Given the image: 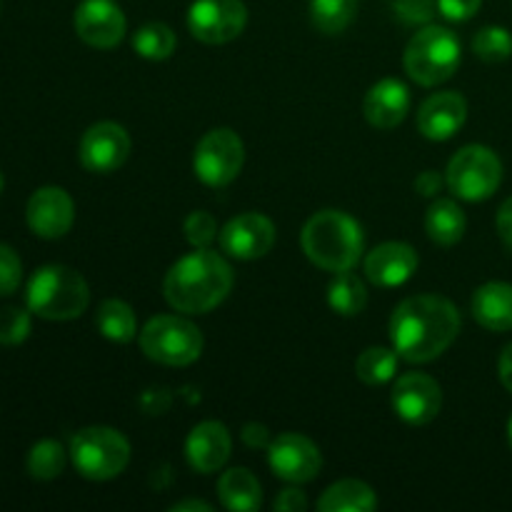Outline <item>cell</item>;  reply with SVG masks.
<instances>
[{"label":"cell","mask_w":512,"mask_h":512,"mask_svg":"<svg viewBox=\"0 0 512 512\" xmlns=\"http://www.w3.org/2000/svg\"><path fill=\"white\" fill-rule=\"evenodd\" d=\"M230 448H233V440H230L228 428L223 423H215V420H205L190 430L185 455H188L190 468L208 475L228 463Z\"/></svg>","instance_id":"18"},{"label":"cell","mask_w":512,"mask_h":512,"mask_svg":"<svg viewBox=\"0 0 512 512\" xmlns=\"http://www.w3.org/2000/svg\"><path fill=\"white\" fill-rule=\"evenodd\" d=\"M443 408V390L438 380L425 373H408L393 388V410L410 425H428Z\"/></svg>","instance_id":"12"},{"label":"cell","mask_w":512,"mask_h":512,"mask_svg":"<svg viewBox=\"0 0 512 512\" xmlns=\"http://www.w3.org/2000/svg\"><path fill=\"white\" fill-rule=\"evenodd\" d=\"M358 13V0H310L313 25L325 35H338L353 23Z\"/></svg>","instance_id":"27"},{"label":"cell","mask_w":512,"mask_h":512,"mask_svg":"<svg viewBox=\"0 0 512 512\" xmlns=\"http://www.w3.org/2000/svg\"><path fill=\"white\" fill-rule=\"evenodd\" d=\"M460 65V40L443 25H425L405 48V70L415 83L433 88L453 78Z\"/></svg>","instance_id":"5"},{"label":"cell","mask_w":512,"mask_h":512,"mask_svg":"<svg viewBox=\"0 0 512 512\" xmlns=\"http://www.w3.org/2000/svg\"><path fill=\"white\" fill-rule=\"evenodd\" d=\"M503 183V163L485 145H465L453 155L445 170V185L450 193L468 203L488 200Z\"/></svg>","instance_id":"8"},{"label":"cell","mask_w":512,"mask_h":512,"mask_svg":"<svg viewBox=\"0 0 512 512\" xmlns=\"http://www.w3.org/2000/svg\"><path fill=\"white\" fill-rule=\"evenodd\" d=\"M363 228L343 210H320L305 223L303 250L328 273L353 270L363 255Z\"/></svg>","instance_id":"3"},{"label":"cell","mask_w":512,"mask_h":512,"mask_svg":"<svg viewBox=\"0 0 512 512\" xmlns=\"http://www.w3.org/2000/svg\"><path fill=\"white\" fill-rule=\"evenodd\" d=\"M240 435H243V443L248 445V448H253V450H258V448L268 450V445L273 443V440H270L268 428H265V425H260V423H248Z\"/></svg>","instance_id":"39"},{"label":"cell","mask_w":512,"mask_h":512,"mask_svg":"<svg viewBox=\"0 0 512 512\" xmlns=\"http://www.w3.org/2000/svg\"><path fill=\"white\" fill-rule=\"evenodd\" d=\"M65 470V448L58 440H40L28 453V473L35 480H55Z\"/></svg>","instance_id":"30"},{"label":"cell","mask_w":512,"mask_h":512,"mask_svg":"<svg viewBox=\"0 0 512 512\" xmlns=\"http://www.w3.org/2000/svg\"><path fill=\"white\" fill-rule=\"evenodd\" d=\"M140 348L155 363L185 368L203 353V333L178 315H158L140 330Z\"/></svg>","instance_id":"6"},{"label":"cell","mask_w":512,"mask_h":512,"mask_svg":"<svg viewBox=\"0 0 512 512\" xmlns=\"http://www.w3.org/2000/svg\"><path fill=\"white\" fill-rule=\"evenodd\" d=\"M483 0H438L440 15H445L453 23H465L480 10Z\"/></svg>","instance_id":"36"},{"label":"cell","mask_w":512,"mask_h":512,"mask_svg":"<svg viewBox=\"0 0 512 512\" xmlns=\"http://www.w3.org/2000/svg\"><path fill=\"white\" fill-rule=\"evenodd\" d=\"M220 503L233 512H253L263 503V490L258 478L248 468H233L218 480Z\"/></svg>","instance_id":"22"},{"label":"cell","mask_w":512,"mask_h":512,"mask_svg":"<svg viewBox=\"0 0 512 512\" xmlns=\"http://www.w3.org/2000/svg\"><path fill=\"white\" fill-rule=\"evenodd\" d=\"M30 335V313L20 308L0 310V345H20Z\"/></svg>","instance_id":"32"},{"label":"cell","mask_w":512,"mask_h":512,"mask_svg":"<svg viewBox=\"0 0 512 512\" xmlns=\"http://www.w3.org/2000/svg\"><path fill=\"white\" fill-rule=\"evenodd\" d=\"M410 110V90L395 78H385L368 90L363 113L373 128L390 130L405 120Z\"/></svg>","instance_id":"20"},{"label":"cell","mask_w":512,"mask_h":512,"mask_svg":"<svg viewBox=\"0 0 512 512\" xmlns=\"http://www.w3.org/2000/svg\"><path fill=\"white\" fill-rule=\"evenodd\" d=\"M175 45H178V38H175V33L165 23H148L140 30H135L133 35L135 53L148 60L170 58L175 53Z\"/></svg>","instance_id":"29"},{"label":"cell","mask_w":512,"mask_h":512,"mask_svg":"<svg viewBox=\"0 0 512 512\" xmlns=\"http://www.w3.org/2000/svg\"><path fill=\"white\" fill-rule=\"evenodd\" d=\"M465 228H468V220H465L463 208H460L455 200L440 198L428 208V215H425V230H428V238L433 240V243L450 248V245L463 240Z\"/></svg>","instance_id":"23"},{"label":"cell","mask_w":512,"mask_h":512,"mask_svg":"<svg viewBox=\"0 0 512 512\" xmlns=\"http://www.w3.org/2000/svg\"><path fill=\"white\" fill-rule=\"evenodd\" d=\"M245 148L238 133L228 128H215L200 138L193 155V170L210 188H225L243 170Z\"/></svg>","instance_id":"9"},{"label":"cell","mask_w":512,"mask_h":512,"mask_svg":"<svg viewBox=\"0 0 512 512\" xmlns=\"http://www.w3.org/2000/svg\"><path fill=\"white\" fill-rule=\"evenodd\" d=\"M458 333V308L440 295L405 298L390 318L393 348L408 363H430L440 358L453 345Z\"/></svg>","instance_id":"1"},{"label":"cell","mask_w":512,"mask_h":512,"mask_svg":"<svg viewBox=\"0 0 512 512\" xmlns=\"http://www.w3.org/2000/svg\"><path fill=\"white\" fill-rule=\"evenodd\" d=\"M268 463L280 480L310 483L323 468L318 445L300 433H283L268 445Z\"/></svg>","instance_id":"11"},{"label":"cell","mask_w":512,"mask_h":512,"mask_svg":"<svg viewBox=\"0 0 512 512\" xmlns=\"http://www.w3.org/2000/svg\"><path fill=\"white\" fill-rule=\"evenodd\" d=\"M275 512H303L308 508V500H305V495L300 493V490H283V493L275 498L273 503Z\"/></svg>","instance_id":"38"},{"label":"cell","mask_w":512,"mask_h":512,"mask_svg":"<svg viewBox=\"0 0 512 512\" xmlns=\"http://www.w3.org/2000/svg\"><path fill=\"white\" fill-rule=\"evenodd\" d=\"M498 375H500V383H503L512 393V343L503 350V355H500Z\"/></svg>","instance_id":"42"},{"label":"cell","mask_w":512,"mask_h":512,"mask_svg":"<svg viewBox=\"0 0 512 512\" xmlns=\"http://www.w3.org/2000/svg\"><path fill=\"white\" fill-rule=\"evenodd\" d=\"M473 53L485 63H503L512 55V35L500 25H488L473 38Z\"/></svg>","instance_id":"31"},{"label":"cell","mask_w":512,"mask_h":512,"mask_svg":"<svg viewBox=\"0 0 512 512\" xmlns=\"http://www.w3.org/2000/svg\"><path fill=\"white\" fill-rule=\"evenodd\" d=\"M233 288V268L223 255L208 248L180 258L168 270L163 283L165 300L178 313H208L228 298Z\"/></svg>","instance_id":"2"},{"label":"cell","mask_w":512,"mask_h":512,"mask_svg":"<svg viewBox=\"0 0 512 512\" xmlns=\"http://www.w3.org/2000/svg\"><path fill=\"white\" fill-rule=\"evenodd\" d=\"M23 280V263L10 245L0 243V295H10L18 290Z\"/></svg>","instance_id":"34"},{"label":"cell","mask_w":512,"mask_h":512,"mask_svg":"<svg viewBox=\"0 0 512 512\" xmlns=\"http://www.w3.org/2000/svg\"><path fill=\"white\" fill-rule=\"evenodd\" d=\"M185 510H193V512H210L208 503H203V500H183V503H175L173 505V512H185Z\"/></svg>","instance_id":"43"},{"label":"cell","mask_w":512,"mask_h":512,"mask_svg":"<svg viewBox=\"0 0 512 512\" xmlns=\"http://www.w3.org/2000/svg\"><path fill=\"white\" fill-rule=\"evenodd\" d=\"M495 225H498V235L505 243V248L512 250V198H508L503 205H500Z\"/></svg>","instance_id":"40"},{"label":"cell","mask_w":512,"mask_h":512,"mask_svg":"<svg viewBox=\"0 0 512 512\" xmlns=\"http://www.w3.org/2000/svg\"><path fill=\"white\" fill-rule=\"evenodd\" d=\"M125 15L115 0H83L75 8V33L93 48H115L123 40Z\"/></svg>","instance_id":"15"},{"label":"cell","mask_w":512,"mask_h":512,"mask_svg":"<svg viewBox=\"0 0 512 512\" xmlns=\"http://www.w3.org/2000/svg\"><path fill=\"white\" fill-rule=\"evenodd\" d=\"M378 508L373 488L360 480H340L330 485L318 500V510L323 512H370Z\"/></svg>","instance_id":"24"},{"label":"cell","mask_w":512,"mask_h":512,"mask_svg":"<svg viewBox=\"0 0 512 512\" xmlns=\"http://www.w3.org/2000/svg\"><path fill=\"white\" fill-rule=\"evenodd\" d=\"M248 23L243 0H195L188 10V28L195 40L223 45L238 38Z\"/></svg>","instance_id":"10"},{"label":"cell","mask_w":512,"mask_h":512,"mask_svg":"<svg viewBox=\"0 0 512 512\" xmlns=\"http://www.w3.org/2000/svg\"><path fill=\"white\" fill-rule=\"evenodd\" d=\"M328 303L338 315L353 318V315L363 313L365 305H368V290L358 275L343 270V273H335L333 283H330Z\"/></svg>","instance_id":"25"},{"label":"cell","mask_w":512,"mask_h":512,"mask_svg":"<svg viewBox=\"0 0 512 512\" xmlns=\"http://www.w3.org/2000/svg\"><path fill=\"white\" fill-rule=\"evenodd\" d=\"M3 185H5V180H3V173H0V193H3Z\"/></svg>","instance_id":"45"},{"label":"cell","mask_w":512,"mask_h":512,"mask_svg":"<svg viewBox=\"0 0 512 512\" xmlns=\"http://www.w3.org/2000/svg\"><path fill=\"white\" fill-rule=\"evenodd\" d=\"M438 0H393V10L403 23H428L435 15Z\"/></svg>","instance_id":"35"},{"label":"cell","mask_w":512,"mask_h":512,"mask_svg":"<svg viewBox=\"0 0 512 512\" xmlns=\"http://www.w3.org/2000/svg\"><path fill=\"white\" fill-rule=\"evenodd\" d=\"M25 220H28V228L33 230L38 238H63V235L73 228V198H70L63 188H55V185L35 190L28 200V208H25Z\"/></svg>","instance_id":"14"},{"label":"cell","mask_w":512,"mask_h":512,"mask_svg":"<svg viewBox=\"0 0 512 512\" xmlns=\"http://www.w3.org/2000/svg\"><path fill=\"white\" fill-rule=\"evenodd\" d=\"M98 330L113 343H130L138 335V323H135V313L128 303L123 300H105L95 315Z\"/></svg>","instance_id":"26"},{"label":"cell","mask_w":512,"mask_h":512,"mask_svg":"<svg viewBox=\"0 0 512 512\" xmlns=\"http://www.w3.org/2000/svg\"><path fill=\"white\" fill-rule=\"evenodd\" d=\"M78 155L90 173H113L128 160L130 135L118 123H95L85 130Z\"/></svg>","instance_id":"13"},{"label":"cell","mask_w":512,"mask_h":512,"mask_svg":"<svg viewBox=\"0 0 512 512\" xmlns=\"http://www.w3.org/2000/svg\"><path fill=\"white\" fill-rule=\"evenodd\" d=\"M70 460L88 480H113L128 468L130 443L113 428H85L70 440Z\"/></svg>","instance_id":"7"},{"label":"cell","mask_w":512,"mask_h":512,"mask_svg":"<svg viewBox=\"0 0 512 512\" xmlns=\"http://www.w3.org/2000/svg\"><path fill=\"white\" fill-rule=\"evenodd\" d=\"M185 240H188L193 248H208L215 238H218V223L210 213L205 210H195V213L188 215L183 225Z\"/></svg>","instance_id":"33"},{"label":"cell","mask_w":512,"mask_h":512,"mask_svg":"<svg viewBox=\"0 0 512 512\" xmlns=\"http://www.w3.org/2000/svg\"><path fill=\"white\" fill-rule=\"evenodd\" d=\"M508 443H510V450H512V418H510V423H508Z\"/></svg>","instance_id":"44"},{"label":"cell","mask_w":512,"mask_h":512,"mask_svg":"<svg viewBox=\"0 0 512 512\" xmlns=\"http://www.w3.org/2000/svg\"><path fill=\"white\" fill-rule=\"evenodd\" d=\"M468 118V103L460 93H435L420 105L418 130L428 140H450Z\"/></svg>","instance_id":"17"},{"label":"cell","mask_w":512,"mask_h":512,"mask_svg":"<svg viewBox=\"0 0 512 512\" xmlns=\"http://www.w3.org/2000/svg\"><path fill=\"white\" fill-rule=\"evenodd\" d=\"M440 188H443V178H440V173H435V170H425V173L418 175V180H415V190H418L423 198H433V195L440 193Z\"/></svg>","instance_id":"41"},{"label":"cell","mask_w":512,"mask_h":512,"mask_svg":"<svg viewBox=\"0 0 512 512\" xmlns=\"http://www.w3.org/2000/svg\"><path fill=\"white\" fill-rule=\"evenodd\" d=\"M473 318L478 325L493 333H508L512 330V285L508 283H485L475 290Z\"/></svg>","instance_id":"21"},{"label":"cell","mask_w":512,"mask_h":512,"mask_svg":"<svg viewBox=\"0 0 512 512\" xmlns=\"http://www.w3.org/2000/svg\"><path fill=\"white\" fill-rule=\"evenodd\" d=\"M173 398H170L168 390L163 388H150L140 395V408L145 410L148 415H160L170 408Z\"/></svg>","instance_id":"37"},{"label":"cell","mask_w":512,"mask_h":512,"mask_svg":"<svg viewBox=\"0 0 512 512\" xmlns=\"http://www.w3.org/2000/svg\"><path fill=\"white\" fill-rule=\"evenodd\" d=\"M25 303L38 318L75 320L88 308L90 290L78 270L65 265H45L30 278Z\"/></svg>","instance_id":"4"},{"label":"cell","mask_w":512,"mask_h":512,"mask_svg":"<svg viewBox=\"0 0 512 512\" xmlns=\"http://www.w3.org/2000/svg\"><path fill=\"white\" fill-rule=\"evenodd\" d=\"M418 268V253L408 243H383L365 258V275L378 288L408 283Z\"/></svg>","instance_id":"19"},{"label":"cell","mask_w":512,"mask_h":512,"mask_svg":"<svg viewBox=\"0 0 512 512\" xmlns=\"http://www.w3.org/2000/svg\"><path fill=\"white\" fill-rule=\"evenodd\" d=\"M398 358L400 355L395 353V348H368L365 353H360L358 363H355V373L363 383L385 385L398 373Z\"/></svg>","instance_id":"28"},{"label":"cell","mask_w":512,"mask_h":512,"mask_svg":"<svg viewBox=\"0 0 512 512\" xmlns=\"http://www.w3.org/2000/svg\"><path fill=\"white\" fill-rule=\"evenodd\" d=\"M220 245L238 260H258L275 245L273 220L260 213H243L220 230Z\"/></svg>","instance_id":"16"}]
</instances>
